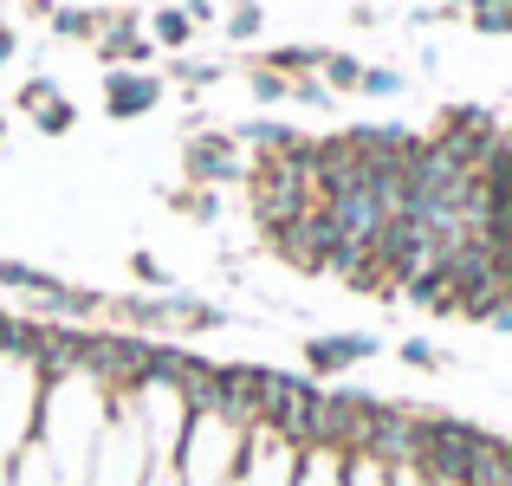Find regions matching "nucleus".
<instances>
[{
	"label": "nucleus",
	"mask_w": 512,
	"mask_h": 486,
	"mask_svg": "<svg viewBox=\"0 0 512 486\" xmlns=\"http://www.w3.org/2000/svg\"><path fill=\"white\" fill-rule=\"evenodd\" d=\"M175 78H182V85H214V78H221V65H195V59H182V65H175Z\"/></svg>",
	"instance_id": "nucleus-16"
},
{
	"label": "nucleus",
	"mask_w": 512,
	"mask_h": 486,
	"mask_svg": "<svg viewBox=\"0 0 512 486\" xmlns=\"http://www.w3.org/2000/svg\"><path fill=\"white\" fill-rule=\"evenodd\" d=\"M130 273H137V279H150V286H169V273L150 260V253H137V260H130Z\"/></svg>",
	"instance_id": "nucleus-18"
},
{
	"label": "nucleus",
	"mask_w": 512,
	"mask_h": 486,
	"mask_svg": "<svg viewBox=\"0 0 512 486\" xmlns=\"http://www.w3.org/2000/svg\"><path fill=\"white\" fill-rule=\"evenodd\" d=\"M0 286H20V292H39V305L59 292V279L52 273H33V266H20V260H0Z\"/></svg>",
	"instance_id": "nucleus-5"
},
{
	"label": "nucleus",
	"mask_w": 512,
	"mask_h": 486,
	"mask_svg": "<svg viewBox=\"0 0 512 486\" xmlns=\"http://www.w3.org/2000/svg\"><path fill=\"white\" fill-rule=\"evenodd\" d=\"M188 33H195V20H188L182 7H163V13H156V39H163V46H188Z\"/></svg>",
	"instance_id": "nucleus-9"
},
{
	"label": "nucleus",
	"mask_w": 512,
	"mask_h": 486,
	"mask_svg": "<svg viewBox=\"0 0 512 486\" xmlns=\"http://www.w3.org/2000/svg\"><path fill=\"white\" fill-rule=\"evenodd\" d=\"M363 357H376V337H312V344H305V363H312L318 376H338Z\"/></svg>",
	"instance_id": "nucleus-3"
},
{
	"label": "nucleus",
	"mask_w": 512,
	"mask_h": 486,
	"mask_svg": "<svg viewBox=\"0 0 512 486\" xmlns=\"http://www.w3.org/2000/svg\"><path fill=\"white\" fill-rule=\"evenodd\" d=\"M13 59V33H7V26H0V65H7Z\"/></svg>",
	"instance_id": "nucleus-21"
},
{
	"label": "nucleus",
	"mask_w": 512,
	"mask_h": 486,
	"mask_svg": "<svg viewBox=\"0 0 512 486\" xmlns=\"http://www.w3.org/2000/svg\"><path fill=\"white\" fill-rule=\"evenodd\" d=\"M175 208H188L195 221H214V195H175Z\"/></svg>",
	"instance_id": "nucleus-20"
},
{
	"label": "nucleus",
	"mask_w": 512,
	"mask_h": 486,
	"mask_svg": "<svg viewBox=\"0 0 512 486\" xmlns=\"http://www.w3.org/2000/svg\"><path fill=\"white\" fill-rule=\"evenodd\" d=\"M0 137H7V117H0Z\"/></svg>",
	"instance_id": "nucleus-22"
},
{
	"label": "nucleus",
	"mask_w": 512,
	"mask_h": 486,
	"mask_svg": "<svg viewBox=\"0 0 512 486\" xmlns=\"http://www.w3.org/2000/svg\"><path fill=\"white\" fill-rule=\"evenodd\" d=\"M325 78H331V85H344V91H357L363 85V65L344 59V52H325Z\"/></svg>",
	"instance_id": "nucleus-10"
},
{
	"label": "nucleus",
	"mask_w": 512,
	"mask_h": 486,
	"mask_svg": "<svg viewBox=\"0 0 512 486\" xmlns=\"http://www.w3.org/2000/svg\"><path fill=\"white\" fill-rule=\"evenodd\" d=\"M480 33H512V7H474Z\"/></svg>",
	"instance_id": "nucleus-15"
},
{
	"label": "nucleus",
	"mask_w": 512,
	"mask_h": 486,
	"mask_svg": "<svg viewBox=\"0 0 512 486\" xmlns=\"http://www.w3.org/2000/svg\"><path fill=\"white\" fill-rule=\"evenodd\" d=\"M357 91H370V98H396V91H402V72H363Z\"/></svg>",
	"instance_id": "nucleus-14"
},
{
	"label": "nucleus",
	"mask_w": 512,
	"mask_h": 486,
	"mask_svg": "<svg viewBox=\"0 0 512 486\" xmlns=\"http://www.w3.org/2000/svg\"><path fill=\"white\" fill-rule=\"evenodd\" d=\"M312 65H325V52H312V46H279L273 59H266V72H279V78H299V72H312Z\"/></svg>",
	"instance_id": "nucleus-6"
},
{
	"label": "nucleus",
	"mask_w": 512,
	"mask_h": 486,
	"mask_svg": "<svg viewBox=\"0 0 512 486\" xmlns=\"http://www.w3.org/2000/svg\"><path fill=\"white\" fill-rule=\"evenodd\" d=\"M260 20H266V13L247 0V7H234V13H227V33H234V39H253V33H260Z\"/></svg>",
	"instance_id": "nucleus-11"
},
{
	"label": "nucleus",
	"mask_w": 512,
	"mask_h": 486,
	"mask_svg": "<svg viewBox=\"0 0 512 486\" xmlns=\"http://www.w3.org/2000/svg\"><path fill=\"white\" fill-rule=\"evenodd\" d=\"M156 98H163V85L150 72H111V85H104V111L111 117H143L156 111Z\"/></svg>",
	"instance_id": "nucleus-1"
},
{
	"label": "nucleus",
	"mask_w": 512,
	"mask_h": 486,
	"mask_svg": "<svg viewBox=\"0 0 512 486\" xmlns=\"http://www.w3.org/2000/svg\"><path fill=\"white\" fill-rule=\"evenodd\" d=\"M33 124L46 130V137H65V130L78 124V111H72V104H65V98H52V104H39V111H33Z\"/></svg>",
	"instance_id": "nucleus-8"
},
{
	"label": "nucleus",
	"mask_w": 512,
	"mask_h": 486,
	"mask_svg": "<svg viewBox=\"0 0 512 486\" xmlns=\"http://www.w3.org/2000/svg\"><path fill=\"white\" fill-rule=\"evenodd\" d=\"M292 98H305V104H318V111H325V104H331V85H318V78H292Z\"/></svg>",
	"instance_id": "nucleus-17"
},
{
	"label": "nucleus",
	"mask_w": 512,
	"mask_h": 486,
	"mask_svg": "<svg viewBox=\"0 0 512 486\" xmlns=\"http://www.w3.org/2000/svg\"><path fill=\"white\" fill-rule=\"evenodd\" d=\"M467 7H474V0H467Z\"/></svg>",
	"instance_id": "nucleus-23"
},
{
	"label": "nucleus",
	"mask_w": 512,
	"mask_h": 486,
	"mask_svg": "<svg viewBox=\"0 0 512 486\" xmlns=\"http://www.w3.org/2000/svg\"><path fill=\"white\" fill-rule=\"evenodd\" d=\"M402 363H415V370H441V357L428 344H402Z\"/></svg>",
	"instance_id": "nucleus-19"
},
{
	"label": "nucleus",
	"mask_w": 512,
	"mask_h": 486,
	"mask_svg": "<svg viewBox=\"0 0 512 486\" xmlns=\"http://www.w3.org/2000/svg\"><path fill=\"white\" fill-rule=\"evenodd\" d=\"M98 52H104V59H137V65H150V46H143V33H130V26H104Z\"/></svg>",
	"instance_id": "nucleus-4"
},
{
	"label": "nucleus",
	"mask_w": 512,
	"mask_h": 486,
	"mask_svg": "<svg viewBox=\"0 0 512 486\" xmlns=\"http://www.w3.org/2000/svg\"><path fill=\"white\" fill-rule=\"evenodd\" d=\"M188 175L195 182H234V175H247L234 156V137H195L188 143Z\"/></svg>",
	"instance_id": "nucleus-2"
},
{
	"label": "nucleus",
	"mask_w": 512,
	"mask_h": 486,
	"mask_svg": "<svg viewBox=\"0 0 512 486\" xmlns=\"http://www.w3.org/2000/svg\"><path fill=\"white\" fill-rule=\"evenodd\" d=\"M292 91V78H279V72H253V98L260 104H279Z\"/></svg>",
	"instance_id": "nucleus-12"
},
{
	"label": "nucleus",
	"mask_w": 512,
	"mask_h": 486,
	"mask_svg": "<svg viewBox=\"0 0 512 486\" xmlns=\"http://www.w3.org/2000/svg\"><path fill=\"white\" fill-rule=\"evenodd\" d=\"M52 26H59L65 39H91V33H104L98 13H78V7H52Z\"/></svg>",
	"instance_id": "nucleus-7"
},
{
	"label": "nucleus",
	"mask_w": 512,
	"mask_h": 486,
	"mask_svg": "<svg viewBox=\"0 0 512 486\" xmlns=\"http://www.w3.org/2000/svg\"><path fill=\"white\" fill-rule=\"evenodd\" d=\"M52 98H59V85H52V78H26V85H20V104H26V111H39V104H52Z\"/></svg>",
	"instance_id": "nucleus-13"
}]
</instances>
